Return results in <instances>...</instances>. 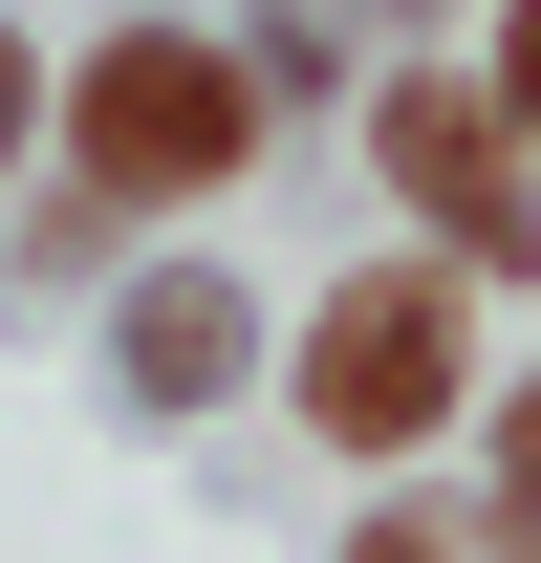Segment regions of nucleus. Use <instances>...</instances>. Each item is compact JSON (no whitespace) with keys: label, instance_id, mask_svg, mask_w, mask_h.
I'll list each match as a JSON object with an SVG mask.
<instances>
[{"label":"nucleus","instance_id":"7","mask_svg":"<svg viewBox=\"0 0 541 563\" xmlns=\"http://www.w3.org/2000/svg\"><path fill=\"white\" fill-rule=\"evenodd\" d=\"M520 477H541V412H520Z\"/></svg>","mask_w":541,"mask_h":563},{"label":"nucleus","instance_id":"2","mask_svg":"<svg viewBox=\"0 0 541 563\" xmlns=\"http://www.w3.org/2000/svg\"><path fill=\"white\" fill-rule=\"evenodd\" d=\"M303 412L346 433V455H390V433L455 412V282H346L325 347H303Z\"/></svg>","mask_w":541,"mask_h":563},{"label":"nucleus","instance_id":"3","mask_svg":"<svg viewBox=\"0 0 541 563\" xmlns=\"http://www.w3.org/2000/svg\"><path fill=\"white\" fill-rule=\"evenodd\" d=\"M390 174L455 196V239H520V196H498V109H476V87H390Z\"/></svg>","mask_w":541,"mask_h":563},{"label":"nucleus","instance_id":"4","mask_svg":"<svg viewBox=\"0 0 541 563\" xmlns=\"http://www.w3.org/2000/svg\"><path fill=\"white\" fill-rule=\"evenodd\" d=\"M131 368H152V390H217V368H239V303H217V282H152V303H131Z\"/></svg>","mask_w":541,"mask_h":563},{"label":"nucleus","instance_id":"5","mask_svg":"<svg viewBox=\"0 0 541 563\" xmlns=\"http://www.w3.org/2000/svg\"><path fill=\"white\" fill-rule=\"evenodd\" d=\"M498 109H541V0H520V22H498Z\"/></svg>","mask_w":541,"mask_h":563},{"label":"nucleus","instance_id":"6","mask_svg":"<svg viewBox=\"0 0 541 563\" xmlns=\"http://www.w3.org/2000/svg\"><path fill=\"white\" fill-rule=\"evenodd\" d=\"M0 131H22V44H0Z\"/></svg>","mask_w":541,"mask_h":563},{"label":"nucleus","instance_id":"1","mask_svg":"<svg viewBox=\"0 0 541 563\" xmlns=\"http://www.w3.org/2000/svg\"><path fill=\"white\" fill-rule=\"evenodd\" d=\"M66 152H87V196H217V174L261 152V87L217 66V44H174V22H131V44L66 87Z\"/></svg>","mask_w":541,"mask_h":563}]
</instances>
